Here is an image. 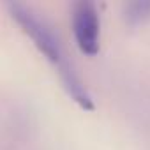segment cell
<instances>
[{"mask_svg": "<svg viewBox=\"0 0 150 150\" xmlns=\"http://www.w3.org/2000/svg\"><path fill=\"white\" fill-rule=\"evenodd\" d=\"M6 7H7L11 18L32 39L34 46L41 51V55H44V58L48 62H51L55 67H58L65 62L62 42H60L58 35L55 34V30L44 20H41L30 7H27L25 4H20V2H9Z\"/></svg>", "mask_w": 150, "mask_h": 150, "instance_id": "obj_1", "label": "cell"}, {"mask_svg": "<svg viewBox=\"0 0 150 150\" xmlns=\"http://www.w3.org/2000/svg\"><path fill=\"white\" fill-rule=\"evenodd\" d=\"M71 23L78 50L87 57H96L101 48V16L96 4L90 0L76 2Z\"/></svg>", "mask_w": 150, "mask_h": 150, "instance_id": "obj_2", "label": "cell"}, {"mask_svg": "<svg viewBox=\"0 0 150 150\" xmlns=\"http://www.w3.org/2000/svg\"><path fill=\"white\" fill-rule=\"evenodd\" d=\"M58 71V76H60V81L65 88V92L69 94V97L76 103L81 110L85 111H94L96 110V104H94V99L88 92V88L85 87L83 80L80 78V74L76 72V69H74L67 60L57 67Z\"/></svg>", "mask_w": 150, "mask_h": 150, "instance_id": "obj_3", "label": "cell"}, {"mask_svg": "<svg viewBox=\"0 0 150 150\" xmlns=\"http://www.w3.org/2000/svg\"><path fill=\"white\" fill-rule=\"evenodd\" d=\"M150 20V0H134L124 6V21L129 27H139Z\"/></svg>", "mask_w": 150, "mask_h": 150, "instance_id": "obj_4", "label": "cell"}]
</instances>
